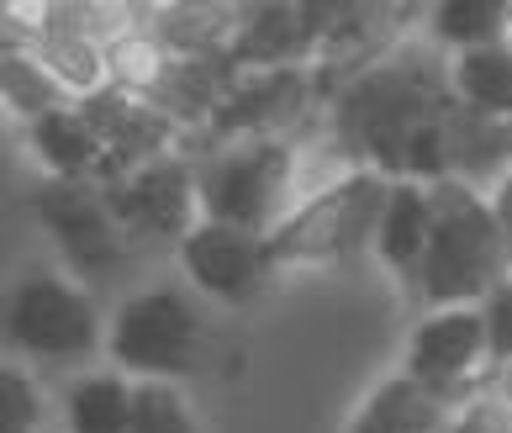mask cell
Wrapping results in <instances>:
<instances>
[{"label": "cell", "mask_w": 512, "mask_h": 433, "mask_svg": "<svg viewBox=\"0 0 512 433\" xmlns=\"http://www.w3.org/2000/svg\"><path fill=\"white\" fill-rule=\"evenodd\" d=\"M96 122V133L106 143V180L111 175H127L138 164H154L164 154H180V127L164 117L154 101H138V96H122V90H101V96L80 101Z\"/></svg>", "instance_id": "11"}, {"label": "cell", "mask_w": 512, "mask_h": 433, "mask_svg": "<svg viewBox=\"0 0 512 433\" xmlns=\"http://www.w3.org/2000/svg\"><path fill=\"white\" fill-rule=\"evenodd\" d=\"M0 106H6L11 122L32 127V122L53 117V111L74 106V101H69V90L53 80V69L37 59L27 43H6L0 48Z\"/></svg>", "instance_id": "19"}, {"label": "cell", "mask_w": 512, "mask_h": 433, "mask_svg": "<svg viewBox=\"0 0 512 433\" xmlns=\"http://www.w3.org/2000/svg\"><path fill=\"white\" fill-rule=\"evenodd\" d=\"M106 323L111 317H101L96 291L85 280L64 270H27L6 291V312H0L6 360L80 370L96 354H106Z\"/></svg>", "instance_id": "4"}, {"label": "cell", "mask_w": 512, "mask_h": 433, "mask_svg": "<svg viewBox=\"0 0 512 433\" xmlns=\"http://www.w3.org/2000/svg\"><path fill=\"white\" fill-rule=\"evenodd\" d=\"M449 412L454 407L444 397H433L428 386H417L412 375L396 370L359 402L344 433H449Z\"/></svg>", "instance_id": "16"}, {"label": "cell", "mask_w": 512, "mask_h": 433, "mask_svg": "<svg viewBox=\"0 0 512 433\" xmlns=\"http://www.w3.org/2000/svg\"><path fill=\"white\" fill-rule=\"evenodd\" d=\"M132 391L122 370H85L64 391V433H132Z\"/></svg>", "instance_id": "18"}, {"label": "cell", "mask_w": 512, "mask_h": 433, "mask_svg": "<svg viewBox=\"0 0 512 433\" xmlns=\"http://www.w3.org/2000/svg\"><path fill=\"white\" fill-rule=\"evenodd\" d=\"M391 180L375 169H349L328 185H317L312 196H301L291 206V217L264 238L270 243L275 270H296V265H338L375 249V228H381Z\"/></svg>", "instance_id": "5"}, {"label": "cell", "mask_w": 512, "mask_h": 433, "mask_svg": "<svg viewBox=\"0 0 512 433\" xmlns=\"http://www.w3.org/2000/svg\"><path fill=\"white\" fill-rule=\"evenodd\" d=\"M449 433H512V402L481 386L476 397H465L449 412Z\"/></svg>", "instance_id": "26"}, {"label": "cell", "mask_w": 512, "mask_h": 433, "mask_svg": "<svg viewBox=\"0 0 512 433\" xmlns=\"http://www.w3.org/2000/svg\"><path fill=\"white\" fill-rule=\"evenodd\" d=\"M201 349H206V323H201L196 291H180V286L132 291L106 323V360L127 381L180 386L201 370Z\"/></svg>", "instance_id": "6"}, {"label": "cell", "mask_w": 512, "mask_h": 433, "mask_svg": "<svg viewBox=\"0 0 512 433\" xmlns=\"http://www.w3.org/2000/svg\"><path fill=\"white\" fill-rule=\"evenodd\" d=\"M428 233H433V196L428 185L417 180H391V196H386V212H381V228H375V259L396 275V280H417L423 270V254H428Z\"/></svg>", "instance_id": "15"}, {"label": "cell", "mask_w": 512, "mask_h": 433, "mask_svg": "<svg viewBox=\"0 0 512 433\" xmlns=\"http://www.w3.org/2000/svg\"><path fill=\"white\" fill-rule=\"evenodd\" d=\"M148 22L154 32L169 43L175 59H217V53L233 48V32H238V6H148Z\"/></svg>", "instance_id": "21"}, {"label": "cell", "mask_w": 512, "mask_h": 433, "mask_svg": "<svg viewBox=\"0 0 512 433\" xmlns=\"http://www.w3.org/2000/svg\"><path fill=\"white\" fill-rule=\"evenodd\" d=\"M0 433H48L43 428V386L22 360L0 365Z\"/></svg>", "instance_id": "24"}, {"label": "cell", "mask_w": 512, "mask_h": 433, "mask_svg": "<svg viewBox=\"0 0 512 433\" xmlns=\"http://www.w3.org/2000/svg\"><path fill=\"white\" fill-rule=\"evenodd\" d=\"M491 206H497V222H502V233H507V254H512V175L497 185V196H491Z\"/></svg>", "instance_id": "27"}, {"label": "cell", "mask_w": 512, "mask_h": 433, "mask_svg": "<svg viewBox=\"0 0 512 433\" xmlns=\"http://www.w3.org/2000/svg\"><path fill=\"white\" fill-rule=\"evenodd\" d=\"M449 53L423 37H402L381 59L359 64L328 96V143L349 169H375L386 180L407 175L417 133L449 106Z\"/></svg>", "instance_id": "1"}, {"label": "cell", "mask_w": 512, "mask_h": 433, "mask_svg": "<svg viewBox=\"0 0 512 433\" xmlns=\"http://www.w3.org/2000/svg\"><path fill=\"white\" fill-rule=\"evenodd\" d=\"M428 196H433V233H428V254H423V270H417L412 291L423 296V312L481 307L512 275L497 206H491V196L470 191V185H454V180L428 185Z\"/></svg>", "instance_id": "3"}, {"label": "cell", "mask_w": 512, "mask_h": 433, "mask_svg": "<svg viewBox=\"0 0 512 433\" xmlns=\"http://www.w3.org/2000/svg\"><path fill=\"white\" fill-rule=\"evenodd\" d=\"M507 127H512V122H507Z\"/></svg>", "instance_id": "30"}, {"label": "cell", "mask_w": 512, "mask_h": 433, "mask_svg": "<svg viewBox=\"0 0 512 433\" xmlns=\"http://www.w3.org/2000/svg\"><path fill=\"white\" fill-rule=\"evenodd\" d=\"M402 375H412L417 386H428L449 407H460L481 386H491L481 307H439V312L417 317L407 354H402Z\"/></svg>", "instance_id": "9"}, {"label": "cell", "mask_w": 512, "mask_h": 433, "mask_svg": "<svg viewBox=\"0 0 512 433\" xmlns=\"http://www.w3.org/2000/svg\"><path fill=\"white\" fill-rule=\"evenodd\" d=\"M481 317H486V365L491 381H497L512 370V275L481 301Z\"/></svg>", "instance_id": "25"}, {"label": "cell", "mask_w": 512, "mask_h": 433, "mask_svg": "<svg viewBox=\"0 0 512 433\" xmlns=\"http://www.w3.org/2000/svg\"><path fill=\"white\" fill-rule=\"evenodd\" d=\"M507 175H512V127L449 101V111H444V180L470 185L481 196H497V185Z\"/></svg>", "instance_id": "12"}, {"label": "cell", "mask_w": 512, "mask_h": 433, "mask_svg": "<svg viewBox=\"0 0 512 433\" xmlns=\"http://www.w3.org/2000/svg\"><path fill=\"white\" fill-rule=\"evenodd\" d=\"M507 43H512V0H507Z\"/></svg>", "instance_id": "29"}, {"label": "cell", "mask_w": 512, "mask_h": 433, "mask_svg": "<svg viewBox=\"0 0 512 433\" xmlns=\"http://www.w3.org/2000/svg\"><path fill=\"white\" fill-rule=\"evenodd\" d=\"M32 212L53 233L74 280H101L122 270L132 238L111 212L101 180H43L32 196Z\"/></svg>", "instance_id": "7"}, {"label": "cell", "mask_w": 512, "mask_h": 433, "mask_svg": "<svg viewBox=\"0 0 512 433\" xmlns=\"http://www.w3.org/2000/svg\"><path fill=\"white\" fill-rule=\"evenodd\" d=\"M307 154L296 138H238V143H206L196 159V191L201 222L243 228L270 238L291 217L301 196L317 191Z\"/></svg>", "instance_id": "2"}, {"label": "cell", "mask_w": 512, "mask_h": 433, "mask_svg": "<svg viewBox=\"0 0 512 433\" xmlns=\"http://www.w3.org/2000/svg\"><path fill=\"white\" fill-rule=\"evenodd\" d=\"M180 275L191 280V291L217 301V307H243L264 291V280L275 275L270 243L243 228H222V222H196V233L175 249Z\"/></svg>", "instance_id": "10"}, {"label": "cell", "mask_w": 512, "mask_h": 433, "mask_svg": "<svg viewBox=\"0 0 512 433\" xmlns=\"http://www.w3.org/2000/svg\"><path fill=\"white\" fill-rule=\"evenodd\" d=\"M449 96L481 111V117L512 122V43L454 53L449 59Z\"/></svg>", "instance_id": "22"}, {"label": "cell", "mask_w": 512, "mask_h": 433, "mask_svg": "<svg viewBox=\"0 0 512 433\" xmlns=\"http://www.w3.org/2000/svg\"><path fill=\"white\" fill-rule=\"evenodd\" d=\"M132 433H201V423L180 386L138 381V391H132Z\"/></svg>", "instance_id": "23"}, {"label": "cell", "mask_w": 512, "mask_h": 433, "mask_svg": "<svg viewBox=\"0 0 512 433\" xmlns=\"http://www.w3.org/2000/svg\"><path fill=\"white\" fill-rule=\"evenodd\" d=\"M423 37L439 53H476L507 43V0H439L423 11Z\"/></svg>", "instance_id": "20"}, {"label": "cell", "mask_w": 512, "mask_h": 433, "mask_svg": "<svg viewBox=\"0 0 512 433\" xmlns=\"http://www.w3.org/2000/svg\"><path fill=\"white\" fill-rule=\"evenodd\" d=\"M491 391H497V397H507V402H512V370H507V375H497V381H491Z\"/></svg>", "instance_id": "28"}, {"label": "cell", "mask_w": 512, "mask_h": 433, "mask_svg": "<svg viewBox=\"0 0 512 433\" xmlns=\"http://www.w3.org/2000/svg\"><path fill=\"white\" fill-rule=\"evenodd\" d=\"M233 64L243 74H275V69H312V37L307 16L291 0L270 6H238V32H233Z\"/></svg>", "instance_id": "13"}, {"label": "cell", "mask_w": 512, "mask_h": 433, "mask_svg": "<svg viewBox=\"0 0 512 433\" xmlns=\"http://www.w3.org/2000/svg\"><path fill=\"white\" fill-rule=\"evenodd\" d=\"M22 133H27V148L43 164L48 180H106V143L80 101L22 127Z\"/></svg>", "instance_id": "14"}, {"label": "cell", "mask_w": 512, "mask_h": 433, "mask_svg": "<svg viewBox=\"0 0 512 433\" xmlns=\"http://www.w3.org/2000/svg\"><path fill=\"white\" fill-rule=\"evenodd\" d=\"M106 201L132 243H180L201 222V191H196V159L191 154H164L154 164H138L127 175H111Z\"/></svg>", "instance_id": "8"}, {"label": "cell", "mask_w": 512, "mask_h": 433, "mask_svg": "<svg viewBox=\"0 0 512 433\" xmlns=\"http://www.w3.org/2000/svg\"><path fill=\"white\" fill-rule=\"evenodd\" d=\"M169 69H175L169 43L154 32L148 11H132L122 22V32L106 43V80H111V90L138 96V101H154L159 85L169 80Z\"/></svg>", "instance_id": "17"}]
</instances>
